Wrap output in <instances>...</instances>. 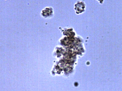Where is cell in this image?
<instances>
[{"mask_svg":"<svg viewBox=\"0 0 122 91\" xmlns=\"http://www.w3.org/2000/svg\"><path fill=\"white\" fill-rule=\"evenodd\" d=\"M78 3L77 5H76V10L77 11V13L78 12V14H79L80 13L82 12H83V10H84V8H85V5H84L83 3Z\"/></svg>","mask_w":122,"mask_h":91,"instance_id":"6da1fadb","label":"cell"}]
</instances>
